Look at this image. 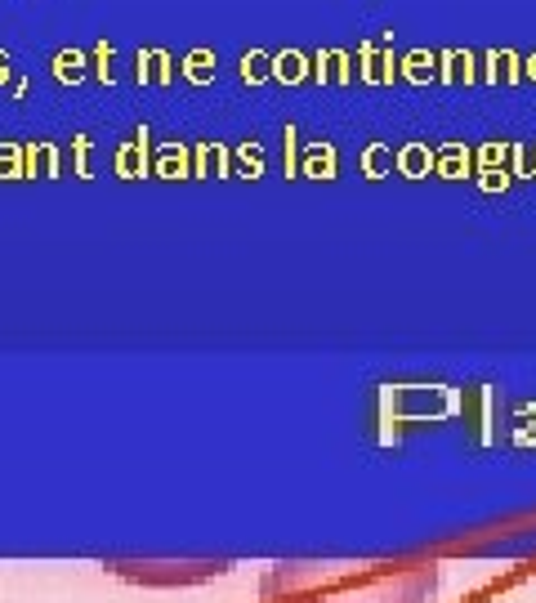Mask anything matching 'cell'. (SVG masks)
Segmentation results:
<instances>
[{
    "label": "cell",
    "mask_w": 536,
    "mask_h": 603,
    "mask_svg": "<svg viewBox=\"0 0 536 603\" xmlns=\"http://www.w3.org/2000/svg\"><path fill=\"white\" fill-rule=\"evenodd\" d=\"M434 559H277L260 577L264 603H434Z\"/></svg>",
    "instance_id": "6da1fadb"
},
{
    "label": "cell",
    "mask_w": 536,
    "mask_h": 603,
    "mask_svg": "<svg viewBox=\"0 0 536 603\" xmlns=\"http://www.w3.org/2000/svg\"><path fill=\"white\" fill-rule=\"evenodd\" d=\"M103 568H112L126 581H139V586H197V581L224 577L233 559H112Z\"/></svg>",
    "instance_id": "7a4b0ae2"
},
{
    "label": "cell",
    "mask_w": 536,
    "mask_h": 603,
    "mask_svg": "<svg viewBox=\"0 0 536 603\" xmlns=\"http://www.w3.org/2000/svg\"><path fill=\"white\" fill-rule=\"evenodd\" d=\"M438 81H447V85L478 81V59L469 50H438Z\"/></svg>",
    "instance_id": "3957f363"
},
{
    "label": "cell",
    "mask_w": 536,
    "mask_h": 603,
    "mask_svg": "<svg viewBox=\"0 0 536 603\" xmlns=\"http://www.w3.org/2000/svg\"><path fill=\"white\" fill-rule=\"evenodd\" d=\"M353 59L344 50H318L313 54V81H340V85H349L353 81V67H349Z\"/></svg>",
    "instance_id": "277c9868"
},
{
    "label": "cell",
    "mask_w": 536,
    "mask_h": 603,
    "mask_svg": "<svg viewBox=\"0 0 536 603\" xmlns=\"http://www.w3.org/2000/svg\"><path fill=\"white\" fill-rule=\"evenodd\" d=\"M398 72L407 76L411 85L434 81V76H438V54H434V50H407V54L398 59Z\"/></svg>",
    "instance_id": "5b68a950"
},
{
    "label": "cell",
    "mask_w": 536,
    "mask_h": 603,
    "mask_svg": "<svg viewBox=\"0 0 536 603\" xmlns=\"http://www.w3.org/2000/svg\"><path fill=\"white\" fill-rule=\"evenodd\" d=\"M487 81H505V85H514V81H523V59L514 50H487Z\"/></svg>",
    "instance_id": "8992f818"
},
{
    "label": "cell",
    "mask_w": 536,
    "mask_h": 603,
    "mask_svg": "<svg viewBox=\"0 0 536 603\" xmlns=\"http://www.w3.org/2000/svg\"><path fill=\"white\" fill-rule=\"evenodd\" d=\"M273 76L286 85H300L304 76H313V59L300 50H282V54H273Z\"/></svg>",
    "instance_id": "52a82bcc"
},
{
    "label": "cell",
    "mask_w": 536,
    "mask_h": 603,
    "mask_svg": "<svg viewBox=\"0 0 536 603\" xmlns=\"http://www.w3.org/2000/svg\"><path fill=\"white\" fill-rule=\"evenodd\" d=\"M179 72H184L193 85H210V81H215V50H206V45L188 50L184 63H179Z\"/></svg>",
    "instance_id": "ba28073f"
},
{
    "label": "cell",
    "mask_w": 536,
    "mask_h": 603,
    "mask_svg": "<svg viewBox=\"0 0 536 603\" xmlns=\"http://www.w3.org/2000/svg\"><path fill=\"white\" fill-rule=\"evenodd\" d=\"M50 67H54V81L76 85V81H85V67H90V59H85L81 50H59Z\"/></svg>",
    "instance_id": "9c48e42d"
},
{
    "label": "cell",
    "mask_w": 536,
    "mask_h": 603,
    "mask_svg": "<svg viewBox=\"0 0 536 603\" xmlns=\"http://www.w3.org/2000/svg\"><path fill=\"white\" fill-rule=\"evenodd\" d=\"M242 81L246 85H260V81H268V76H273V54H264V50H246L242 54Z\"/></svg>",
    "instance_id": "30bf717a"
},
{
    "label": "cell",
    "mask_w": 536,
    "mask_h": 603,
    "mask_svg": "<svg viewBox=\"0 0 536 603\" xmlns=\"http://www.w3.org/2000/svg\"><path fill=\"white\" fill-rule=\"evenodd\" d=\"M358 76L380 85V45L376 41H358Z\"/></svg>",
    "instance_id": "8fae6325"
},
{
    "label": "cell",
    "mask_w": 536,
    "mask_h": 603,
    "mask_svg": "<svg viewBox=\"0 0 536 603\" xmlns=\"http://www.w3.org/2000/svg\"><path fill=\"white\" fill-rule=\"evenodd\" d=\"M112 59H117L112 41H99V45H94V72H99L103 85H112Z\"/></svg>",
    "instance_id": "7c38bea8"
},
{
    "label": "cell",
    "mask_w": 536,
    "mask_h": 603,
    "mask_svg": "<svg viewBox=\"0 0 536 603\" xmlns=\"http://www.w3.org/2000/svg\"><path fill=\"white\" fill-rule=\"evenodd\" d=\"M385 50H380V85H389L398 76V67H394V32H385Z\"/></svg>",
    "instance_id": "4fadbf2b"
},
{
    "label": "cell",
    "mask_w": 536,
    "mask_h": 603,
    "mask_svg": "<svg viewBox=\"0 0 536 603\" xmlns=\"http://www.w3.org/2000/svg\"><path fill=\"white\" fill-rule=\"evenodd\" d=\"M148 54H152V81L166 85L170 76H175V63H170V54H166V50H148Z\"/></svg>",
    "instance_id": "5bb4252c"
},
{
    "label": "cell",
    "mask_w": 536,
    "mask_h": 603,
    "mask_svg": "<svg viewBox=\"0 0 536 603\" xmlns=\"http://www.w3.org/2000/svg\"><path fill=\"white\" fill-rule=\"evenodd\" d=\"M134 81H139V85L152 81V54H148V50L134 54Z\"/></svg>",
    "instance_id": "9a60e30c"
},
{
    "label": "cell",
    "mask_w": 536,
    "mask_h": 603,
    "mask_svg": "<svg viewBox=\"0 0 536 603\" xmlns=\"http://www.w3.org/2000/svg\"><path fill=\"white\" fill-rule=\"evenodd\" d=\"M402 166H407L411 175H416V170L425 166V148H407V152H402Z\"/></svg>",
    "instance_id": "2e32d148"
},
{
    "label": "cell",
    "mask_w": 536,
    "mask_h": 603,
    "mask_svg": "<svg viewBox=\"0 0 536 603\" xmlns=\"http://www.w3.org/2000/svg\"><path fill=\"white\" fill-rule=\"evenodd\" d=\"M309 166H313V170H331V152H322V148H318V152L309 157Z\"/></svg>",
    "instance_id": "e0dca14e"
},
{
    "label": "cell",
    "mask_w": 536,
    "mask_h": 603,
    "mask_svg": "<svg viewBox=\"0 0 536 603\" xmlns=\"http://www.w3.org/2000/svg\"><path fill=\"white\" fill-rule=\"evenodd\" d=\"M367 166H371V170L385 166V148H371V152H367Z\"/></svg>",
    "instance_id": "ac0fdd59"
},
{
    "label": "cell",
    "mask_w": 536,
    "mask_h": 603,
    "mask_svg": "<svg viewBox=\"0 0 536 603\" xmlns=\"http://www.w3.org/2000/svg\"><path fill=\"white\" fill-rule=\"evenodd\" d=\"M523 76H532V81H536V54H528V59H523Z\"/></svg>",
    "instance_id": "d6986e66"
},
{
    "label": "cell",
    "mask_w": 536,
    "mask_h": 603,
    "mask_svg": "<svg viewBox=\"0 0 536 603\" xmlns=\"http://www.w3.org/2000/svg\"><path fill=\"white\" fill-rule=\"evenodd\" d=\"M0 81H9V54H0Z\"/></svg>",
    "instance_id": "ffe728a7"
}]
</instances>
